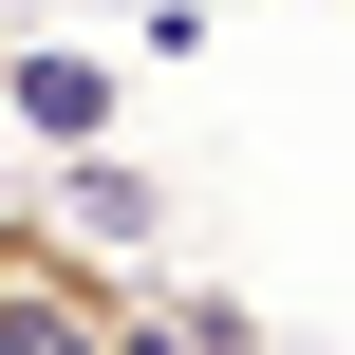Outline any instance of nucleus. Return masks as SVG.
Listing matches in <instances>:
<instances>
[{
  "label": "nucleus",
  "mask_w": 355,
  "mask_h": 355,
  "mask_svg": "<svg viewBox=\"0 0 355 355\" xmlns=\"http://www.w3.org/2000/svg\"><path fill=\"white\" fill-rule=\"evenodd\" d=\"M0 355H187L168 262H112V243H75L37 187H0Z\"/></svg>",
  "instance_id": "obj_1"
},
{
  "label": "nucleus",
  "mask_w": 355,
  "mask_h": 355,
  "mask_svg": "<svg viewBox=\"0 0 355 355\" xmlns=\"http://www.w3.org/2000/svg\"><path fill=\"white\" fill-rule=\"evenodd\" d=\"M0 112H19L37 150H94V131H112V56H0Z\"/></svg>",
  "instance_id": "obj_2"
}]
</instances>
